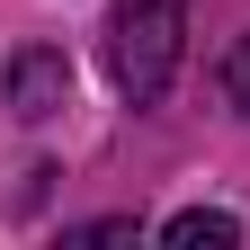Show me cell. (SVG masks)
<instances>
[{
  "instance_id": "obj_1",
  "label": "cell",
  "mask_w": 250,
  "mask_h": 250,
  "mask_svg": "<svg viewBox=\"0 0 250 250\" xmlns=\"http://www.w3.org/2000/svg\"><path fill=\"white\" fill-rule=\"evenodd\" d=\"M179 45H188V0H116V27H107V72L134 107H152L179 72Z\"/></svg>"
},
{
  "instance_id": "obj_2",
  "label": "cell",
  "mask_w": 250,
  "mask_h": 250,
  "mask_svg": "<svg viewBox=\"0 0 250 250\" xmlns=\"http://www.w3.org/2000/svg\"><path fill=\"white\" fill-rule=\"evenodd\" d=\"M62 99H72V62H62L54 45H27V54L9 62V107H18L27 125H45Z\"/></svg>"
},
{
  "instance_id": "obj_4",
  "label": "cell",
  "mask_w": 250,
  "mask_h": 250,
  "mask_svg": "<svg viewBox=\"0 0 250 250\" xmlns=\"http://www.w3.org/2000/svg\"><path fill=\"white\" fill-rule=\"evenodd\" d=\"M224 99L250 116V36H241V45H232V62H224Z\"/></svg>"
},
{
  "instance_id": "obj_3",
  "label": "cell",
  "mask_w": 250,
  "mask_h": 250,
  "mask_svg": "<svg viewBox=\"0 0 250 250\" xmlns=\"http://www.w3.org/2000/svg\"><path fill=\"white\" fill-rule=\"evenodd\" d=\"M161 241H170V250H232L241 224H232V214H214V206H188V214H170Z\"/></svg>"
}]
</instances>
